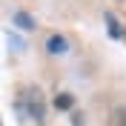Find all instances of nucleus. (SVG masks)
I'll return each instance as SVG.
<instances>
[{
    "instance_id": "obj_6",
    "label": "nucleus",
    "mask_w": 126,
    "mask_h": 126,
    "mask_svg": "<svg viewBox=\"0 0 126 126\" xmlns=\"http://www.w3.org/2000/svg\"><path fill=\"white\" fill-rule=\"evenodd\" d=\"M9 46H15V52H23V40L15 37V34H9Z\"/></svg>"
},
{
    "instance_id": "obj_5",
    "label": "nucleus",
    "mask_w": 126,
    "mask_h": 126,
    "mask_svg": "<svg viewBox=\"0 0 126 126\" xmlns=\"http://www.w3.org/2000/svg\"><path fill=\"white\" fill-rule=\"evenodd\" d=\"M72 103H75V97H72V94H66V92L55 97V106H57V109H63V112H66V109H72Z\"/></svg>"
},
{
    "instance_id": "obj_1",
    "label": "nucleus",
    "mask_w": 126,
    "mask_h": 126,
    "mask_svg": "<svg viewBox=\"0 0 126 126\" xmlns=\"http://www.w3.org/2000/svg\"><path fill=\"white\" fill-rule=\"evenodd\" d=\"M20 109L26 112V118H32L34 123H43L46 120V100H43V92L37 86H29L20 94Z\"/></svg>"
},
{
    "instance_id": "obj_4",
    "label": "nucleus",
    "mask_w": 126,
    "mask_h": 126,
    "mask_svg": "<svg viewBox=\"0 0 126 126\" xmlns=\"http://www.w3.org/2000/svg\"><path fill=\"white\" fill-rule=\"evenodd\" d=\"M12 23H15L17 29H23V32H32L34 29V17H32L29 12H15V15H12Z\"/></svg>"
},
{
    "instance_id": "obj_2",
    "label": "nucleus",
    "mask_w": 126,
    "mask_h": 126,
    "mask_svg": "<svg viewBox=\"0 0 126 126\" xmlns=\"http://www.w3.org/2000/svg\"><path fill=\"white\" fill-rule=\"evenodd\" d=\"M46 52L49 55H66L69 52V40L63 37V34H52L46 40Z\"/></svg>"
},
{
    "instance_id": "obj_3",
    "label": "nucleus",
    "mask_w": 126,
    "mask_h": 126,
    "mask_svg": "<svg viewBox=\"0 0 126 126\" xmlns=\"http://www.w3.org/2000/svg\"><path fill=\"white\" fill-rule=\"evenodd\" d=\"M103 20H106V29H109V34H112V37H115V40H123V37H126V32L120 29L118 17L112 15V12H106V15H103Z\"/></svg>"
}]
</instances>
